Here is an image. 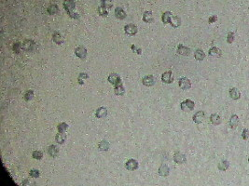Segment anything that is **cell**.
Wrapping results in <instances>:
<instances>
[{"label":"cell","mask_w":249,"mask_h":186,"mask_svg":"<svg viewBox=\"0 0 249 186\" xmlns=\"http://www.w3.org/2000/svg\"><path fill=\"white\" fill-rule=\"evenodd\" d=\"M24 100H25V101H30L31 100H33V98H34V91L33 90H27L25 92V94H24Z\"/></svg>","instance_id":"836d02e7"},{"label":"cell","mask_w":249,"mask_h":186,"mask_svg":"<svg viewBox=\"0 0 249 186\" xmlns=\"http://www.w3.org/2000/svg\"><path fill=\"white\" fill-rule=\"evenodd\" d=\"M210 121L213 125L217 126V125H220L222 120H221V117L217 114H212L210 116Z\"/></svg>","instance_id":"f1b7e54d"},{"label":"cell","mask_w":249,"mask_h":186,"mask_svg":"<svg viewBox=\"0 0 249 186\" xmlns=\"http://www.w3.org/2000/svg\"><path fill=\"white\" fill-rule=\"evenodd\" d=\"M194 57L197 61H202L204 58H205V53H204L203 50H197L194 53Z\"/></svg>","instance_id":"1f68e13d"},{"label":"cell","mask_w":249,"mask_h":186,"mask_svg":"<svg viewBox=\"0 0 249 186\" xmlns=\"http://www.w3.org/2000/svg\"><path fill=\"white\" fill-rule=\"evenodd\" d=\"M216 21H217V16L213 15V16H211V17H209V19H208V23L211 24V23H216Z\"/></svg>","instance_id":"7bdbcfd3"},{"label":"cell","mask_w":249,"mask_h":186,"mask_svg":"<svg viewBox=\"0 0 249 186\" xmlns=\"http://www.w3.org/2000/svg\"><path fill=\"white\" fill-rule=\"evenodd\" d=\"M99 1H100V2H103V1H104V0H99Z\"/></svg>","instance_id":"7dc6e473"},{"label":"cell","mask_w":249,"mask_h":186,"mask_svg":"<svg viewBox=\"0 0 249 186\" xmlns=\"http://www.w3.org/2000/svg\"><path fill=\"white\" fill-rule=\"evenodd\" d=\"M125 167L128 170L130 171H135L138 169V162H137L135 159H129V160L125 163Z\"/></svg>","instance_id":"8992f818"},{"label":"cell","mask_w":249,"mask_h":186,"mask_svg":"<svg viewBox=\"0 0 249 186\" xmlns=\"http://www.w3.org/2000/svg\"><path fill=\"white\" fill-rule=\"evenodd\" d=\"M158 173L160 176H162V177H167L169 174H170V169H169V167L167 165H162L161 167H160Z\"/></svg>","instance_id":"ac0fdd59"},{"label":"cell","mask_w":249,"mask_h":186,"mask_svg":"<svg viewBox=\"0 0 249 186\" xmlns=\"http://www.w3.org/2000/svg\"><path fill=\"white\" fill-rule=\"evenodd\" d=\"M66 135L65 132H58L55 136V141L58 144H64L66 141Z\"/></svg>","instance_id":"e0dca14e"},{"label":"cell","mask_w":249,"mask_h":186,"mask_svg":"<svg viewBox=\"0 0 249 186\" xmlns=\"http://www.w3.org/2000/svg\"><path fill=\"white\" fill-rule=\"evenodd\" d=\"M75 54L77 57H78L79 59H85L87 56V50L85 47L83 46H78L77 48L75 50Z\"/></svg>","instance_id":"52a82bcc"},{"label":"cell","mask_w":249,"mask_h":186,"mask_svg":"<svg viewBox=\"0 0 249 186\" xmlns=\"http://www.w3.org/2000/svg\"><path fill=\"white\" fill-rule=\"evenodd\" d=\"M181 109L185 111V112H189V111H192L195 107V103L193 101H191L190 99H187L184 101H182L180 104Z\"/></svg>","instance_id":"6da1fadb"},{"label":"cell","mask_w":249,"mask_h":186,"mask_svg":"<svg viewBox=\"0 0 249 186\" xmlns=\"http://www.w3.org/2000/svg\"><path fill=\"white\" fill-rule=\"evenodd\" d=\"M35 43L33 40H25L23 43V48L24 50H26V51L32 50L33 48H35Z\"/></svg>","instance_id":"44dd1931"},{"label":"cell","mask_w":249,"mask_h":186,"mask_svg":"<svg viewBox=\"0 0 249 186\" xmlns=\"http://www.w3.org/2000/svg\"><path fill=\"white\" fill-rule=\"evenodd\" d=\"M208 54L209 56H212V57H220L222 55V51L220 48H216V47H213L209 50Z\"/></svg>","instance_id":"cb8c5ba5"},{"label":"cell","mask_w":249,"mask_h":186,"mask_svg":"<svg viewBox=\"0 0 249 186\" xmlns=\"http://www.w3.org/2000/svg\"><path fill=\"white\" fill-rule=\"evenodd\" d=\"M22 184H23V185H26V184H29V183H28V180H24V181H23V183H22Z\"/></svg>","instance_id":"bcb514c9"},{"label":"cell","mask_w":249,"mask_h":186,"mask_svg":"<svg viewBox=\"0 0 249 186\" xmlns=\"http://www.w3.org/2000/svg\"><path fill=\"white\" fill-rule=\"evenodd\" d=\"M162 81L165 84H171L174 81V76L172 74V71H167L162 74Z\"/></svg>","instance_id":"ba28073f"},{"label":"cell","mask_w":249,"mask_h":186,"mask_svg":"<svg viewBox=\"0 0 249 186\" xmlns=\"http://www.w3.org/2000/svg\"><path fill=\"white\" fill-rule=\"evenodd\" d=\"M155 82H156L155 77L153 76H151V74L146 76H144L143 79H142V83H143V85L146 87H152L155 84Z\"/></svg>","instance_id":"30bf717a"},{"label":"cell","mask_w":249,"mask_h":186,"mask_svg":"<svg viewBox=\"0 0 249 186\" xmlns=\"http://www.w3.org/2000/svg\"><path fill=\"white\" fill-rule=\"evenodd\" d=\"M108 116V109L105 107H99L95 112V116L97 118H103Z\"/></svg>","instance_id":"ffe728a7"},{"label":"cell","mask_w":249,"mask_h":186,"mask_svg":"<svg viewBox=\"0 0 249 186\" xmlns=\"http://www.w3.org/2000/svg\"><path fill=\"white\" fill-rule=\"evenodd\" d=\"M204 118H205V113L203 111H198L192 116V120L196 124H201L204 120Z\"/></svg>","instance_id":"9c48e42d"},{"label":"cell","mask_w":249,"mask_h":186,"mask_svg":"<svg viewBox=\"0 0 249 186\" xmlns=\"http://www.w3.org/2000/svg\"><path fill=\"white\" fill-rule=\"evenodd\" d=\"M230 127L232 128V130H235L237 127V126L239 125V117L237 114H232L230 118Z\"/></svg>","instance_id":"d6986e66"},{"label":"cell","mask_w":249,"mask_h":186,"mask_svg":"<svg viewBox=\"0 0 249 186\" xmlns=\"http://www.w3.org/2000/svg\"><path fill=\"white\" fill-rule=\"evenodd\" d=\"M48 153L51 157H57L60 151H59V148L57 147L56 145H51V146H49V148H48Z\"/></svg>","instance_id":"2e32d148"},{"label":"cell","mask_w":249,"mask_h":186,"mask_svg":"<svg viewBox=\"0 0 249 186\" xmlns=\"http://www.w3.org/2000/svg\"><path fill=\"white\" fill-rule=\"evenodd\" d=\"M124 32H125L128 35L132 37V35H135L137 34L138 29H137V26L135 24L129 23V24H126L125 26H124Z\"/></svg>","instance_id":"3957f363"},{"label":"cell","mask_w":249,"mask_h":186,"mask_svg":"<svg viewBox=\"0 0 249 186\" xmlns=\"http://www.w3.org/2000/svg\"><path fill=\"white\" fill-rule=\"evenodd\" d=\"M68 16L71 18V19H76V20L79 19V17H80V15H79L78 13H77L76 11H73V12L69 13V14H68Z\"/></svg>","instance_id":"60d3db41"},{"label":"cell","mask_w":249,"mask_h":186,"mask_svg":"<svg viewBox=\"0 0 249 186\" xmlns=\"http://www.w3.org/2000/svg\"><path fill=\"white\" fill-rule=\"evenodd\" d=\"M248 162H249V156H248Z\"/></svg>","instance_id":"c3c4849f"},{"label":"cell","mask_w":249,"mask_h":186,"mask_svg":"<svg viewBox=\"0 0 249 186\" xmlns=\"http://www.w3.org/2000/svg\"><path fill=\"white\" fill-rule=\"evenodd\" d=\"M229 93H230V97L233 101H237V100H239L240 98H241V93H240V91L237 90L236 87H232L230 90Z\"/></svg>","instance_id":"9a60e30c"},{"label":"cell","mask_w":249,"mask_h":186,"mask_svg":"<svg viewBox=\"0 0 249 186\" xmlns=\"http://www.w3.org/2000/svg\"><path fill=\"white\" fill-rule=\"evenodd\" d=\"M174 16L171 11H164L162 15V21L164 24H170L172 17Z\"/></svg>","instance_id":"4fadbf2b"},{"label":"cell","mask_w":249,"mask_h":186,"mask_svg":"<svg viewBox=\"0 0 249 186\" xmlns=\"http://www.w3.org/2000/svg\"><path fill=\"white\" fill-rule=\"evenodd\" d=\"M101 4L108 8V10H110L113 7V0H104L103 2H101Z\"/></svg>","instance_id":"8d00e7d4"},{"label":"cell","mask_w":249,"mask_h":186,"mask_svg":"<svg viewBox=\"0 0 249 186\" xmlns=\"http://www.w3.org/2000/svg\"><path fill=\"white\" fill-rule=\"evenodd\" d=\"M78 84H79V85H81V86H82L83 84H84L83 79H80V78H78Z\"/></svg>","instance_id":"f6af8a7d"},{"label":"cell","mask_w":249,"mask_h":186,"mask_svg":"<svg viewBox=\"0 0 249 186\" xmlns=\"http://www.w3.org/2000/svg\"><path fill=\"white\" fill-rule=\"evenodd\" d=\"M114 92L117 96H123L124 95V93H125V88H124L122 83L119 84V85L114 87Z\"/></svg>","instance_id":"d4e9b609"},{"label":"cell","mask_w":249,"mask_h":186,"mask_svg":"<svg viewBox=\"0 0 249 186\" xmlns=\"http://www.w3.org/2000/svg\"><path fill=\"white\" fill-rule=\"evenodd\" d=\"M178 85H179L180 88H182L183 90H189V88L191 87V82L189 78L181 77L178 80Z\"/></svg>","instance_id":"5b68a950"},{"label":"cell","mask_w":249,"mask_h":186,"mask_svg":"<svg viewBox=\"0 0 249 186\" xmlns=\"http://www.w3.org/2000/svg\"><path fill=\"white\" fill-rule=\"evenodd\" d=\"M115 17L119 20H124L127 17V14L122 8L117 7L116 8H115Z\"/></svg>","instance_id":"7c38bea8"},{"label":"cell","mask_w":249,"mask_h":186,"mask_svg":"<svg viewBox=\"0 0 249 186\" xmlns=\"http://www.w3.org/2000/svg\"><path fill=\"white\" fill-rule=\"evenodd\" d=\"M109 148H110L109 143H108V141H105V140H104V141H101L100 143H98V149L100 150V151H102V152L108 151Z\"/></svg>","instance_id":"484cf974"},{"label":"cell","mask_w":249,"mask_h":186,"mask_svg":"<svg viewBox=\"0 0 249 186\" xmlns=\"http://www.w3.org/2000/svg\"><path fill=\"white\" fill-rule=\"evenodd\" d=\"M108 10H109L108 8L105 7L104 5H102V4H100V6L97 8V12H98V14L101 17H108Z\"/></svg>","instance_id":"4316f807"},{"label":"cell","mask_w":249,"mask_h":186,"mask_svg":"<svg viewBox=\"0 0 249 186\" xmlns=\"http://www.w3.org/2000/svg\"><path fill=\"white\" fill-rule=\"evenodd\" d=\"M143 21L146 23H151L153 21V14L151 11H145L143 13Z\"/></svg>","instance_id":"603a6c76"},{"label":"cell","mask_w":249,"mask_h":186,"mask_svg":"<svg viewBox=\"0 0 249 186\" xmlns=\"http://www.w3.org/2000/svg\"><path fill=\"white\" fill-rule=\"evenodd\" d=\"M174 161L176 164H184L187 161V157L186 156L181 152H176L174 154Z\"/></svg>","instance_id":"8fae6325"},{"label":"cell","mask_w":249,"mask_h":186,"mask_svg":"<svg viewBox=\"0 0 249 186\" xmlns=\"http://www.w3.org/2000/svg\"><path fill=\"white\" fill-rule=\"evenodd\" d=\"M170 24L173 26L174 28H177L181 25V19L178 16H173Z\"/></svg>","instance_id":"f546056e"},{"label":"cell","mask_w":249,"mask_h":186,"mask_svg":"<svg viewBox=\"0 0 249 186\" xmlns=\"http://www.w3.org/2000/svg\"><path fill=\"white\" fill-rule=\"evenodd\" d=\"M52 40L56 43L57 45H62L64 43V38L62 37V34L58 32H54L52 34Z\"/></svg>","instance_id":"7402d4cb"},{"label":"cell","mask_w":249,"mask_h":186,"mask_svg":"<svg viewBox=\"0 0 249 186\" xmlns=\"http://www.w3.org/2000/svg\"><path fill=\"white\" fill-rule=\"evenodd\" d=\"M248 137H249V131H248V130H246V128H244L242 132V138L243 140H247Z\"/></svg>","instance_id":"b9f144b4"},{"label":"cell","mask_w":249,"mask_h":186,"mask_svg":"<svg viewBox=\"0 0 249 186\" xmlns=\"http://www.w3.org/2000/svg\"><path fill=\"white\" fill-rule=\"evenodd\" d=\"M108 80V82L111 84V85H113L114 87L117 86V85H119V84L122 83V82H121V77L119 76L118 74H115V73L109 74Z\"/></svg>","instance_id":"277c9868"},{"label":"cell","mask_w":249,"mask_h":186,"mask_svg":"<svg viewBox=\"0 0 249 186\" xmlns=\"http://www.w3.org/2000/svg\"><path fill=\"white\" fill-rule=\"evenodd\" d=\"M22 48H23V44H21L19 42H16L14 45H13V51L15 53H20Z\"/></svg>","instance_id":"d590c367"},{"label":"cell","mask_w":249,"mask_h":186,"mask_svg":"<svg viewBox=\"0 0 249 186\" xmlns=\"http://www.w3.org/2000/svg\"><path fill=\"white\" fill-rule=\"evenodd\" d=\"M47 11H48V13H49V15H55V14H57V13H58V11H59V8H58V6L56 5V4H51V5H50L48 7V8H47Z\"/></svg>","instance_id":"83f0119b"},{"label":"cell","mask_w":249,"mask_h":186,"mask_svg":"<svg viewBox=\"0 0 249 186\" xmlns=\"http://www.w3.org/2000/svg\"><path fill=\"white\" fill-rule=\"evenodd\" d=\"M32 156L33 158L37 159V160H40L43 157V153L41 151H34L32 154Z\"/></svg>","instance_id":"e575fe53"},{"label":"cell","mask_w":249,"mask_h":186,"mask_svg":"<svg viewBox=\"0 0 249 186\" xmlns=\"http://www.w3.org/2000/svg\"><path fill=\"white\" fill-rule=\"evenodd\" d=\"M176 52L178 53L179 55H182V56H187L189 54L190 52V50L188 48L186 47L184 45H182V44H180V45L177 46V50H176Z\"/></svg>","instance_id":"5bb4252c"},{"label":"cell","mask_w":249,"mask_h":186,"mask_svg":"<svg viewBox=\"0 0 249 186\" xmlns=\"http://www.w3.org/2000/svg\"><path fill=\"white\" fill-rule=\"evenodd\" d=\"M233 41H234V33L230 32L228 35H227V42L229 44H232L233 43Z\"/></svg>","instance_id":"f35d334b"},{"label":"cell","mask_w":249,"mask_h":186,"mask_svg":"<svg viewBox=\"0 0 249 186\" xmlns=\"http://www.w3.org/2000/svg\"><path fill=\"white\" fill-rule=\"evenodd\" d=\"M78 78H80V79H87V78H89V74H86V73H81V74H79Z\"/></svg>","instance_id":"ee69618b"},{"label":"cell","mask_w":249,"mask_h":186,"mask_svg":"<svg viewBox=\"0 0 249 186\" xmlns=\"http://www.w3.org/2000/svg\"><path fill=\"white\" fill-rule=\"evenodd\" d=\"M230 167V163L228 160H221L218 165H217V167H218V169L221 170V171H226L227 169H229Z\"/></svg>","instance_id":"4dcf8cb0"},{"label":"cell","mask_w":249,"mask_h":186,"mask_svg":"<svg viewBox=\"0 0 249 186\" xmlns=\"http://www.w3.org/2000/svg\"><path fill=\"white\" fill-rule=\"evenodd\" d=\"M29 175L32 177V178H38L40 176V172L37 169H31L29 172Z\"/></svg>","instance_id":"74e56055"},{"label":"cell","mask_w":249,"mask_h":186,"mask_svg":"<svg viewBox=\"0 0 249 186\" xmlns=\"http://www.w3.org/2000/svg\"><path fill=\"white\" fill-rule=\"evenodd\" d=\"M131 50H132V52H135V53H136V54H138V55L142 54V50L140 48H137L135 45H132L131 46Z\"/></svg>","instance_id":"ab89813d"},{"label":"cell","mask_w":249,"mask_h":186,"mask_svg":"<svg viewBox=\"0 0 249 186\" xmlns=\"http://www.w3.org/2000/svg\"><path fill=\"white\" fill-rule=\"evenodd\" d=\"M63 7L65 8V10L67 12V14L75 11V10H76V2H75V0H64Z\"/></svg>","instance_id":"7a4b0ae2"},{"label":"cell","mask_w":249,"mask_h":186,"mask_svg":"<svg viewBox=\"0 0 249 186\" xmlns=\"http://www.w3.org/2000/svg\"><path fill=\"white\" fill-rule=\"evenodd\" d=\"M67 128H68V125L65 122H62L57 126V130H58L59 132H65L67 130Z\"/></svg>","instance_id":"d6a6232c"}]
</instances>
